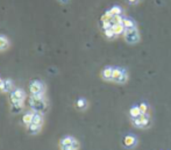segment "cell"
Returning a JSON list of instances; mask_svg holds the SVG:
<instances>
[{
    "mask_svg": "<svg viewBox=\"0 0 171 150\" xmlns=\"http://www.w3.org/2000/svg\"><path fill=\"white\" fill-rule=\"evenodd\" d=\"M125 41L128 44H136L141 40V35L137 28L133 29H125V34H123Z\"/></svg>",
    "mask_w": 171,
    "mask_h": 150,
    "instance_id": "3",
    "label": "cell"
},
{
    "mask_svg": "<svg viewBox=\"0 0 171 150\" xmlns=\"http://www.w3.org/2000/svg\"><path fill=\"white\" fill-rule=\"evenodd\" d=\"M129 4H132V5H136V4H138L141 0H127Z\"/></svg>",
    "mask_w": 171,
    "mask_h": 150,
    "instance_id": "24",
    "label": "cell"
},
{
    "mask_svg": "<svg viewBox=\"0 0 171 150\" xmlns=\"http://www.w3.org/2000/svg\"><path fill=\"white\" fill-rule=\"evenodd\" d=\"M104 34H105V36L107 37L108 40H112V39H115V37H117V35H115L114 32L112 30V28L107 29V30H104Z\"/></svg>",
    "mask_w": 171,
    "mask_h": 150,
    "instance_id": "20",
    "label": "cell"
},
{
    "mask_svg": "<svg viewBox=\"0 0 171 150\" xmlns=\"http://www.w3.org/2000/svg\"><path fill=\"white\" fill-rule=\"evenodd\" d=\"M7 47H8V40L5 36L0 35V50L7 48Z\"/></svg>",
    "mask_w": 171,
    "mask_h": 150,
    "instance_id": "19",
    "label": "cell"
},
{
    "mask_svg": "<svg viewBox=\"0 0 171 150\" xmlns=\"http://www.w3.org/2000/svg\"><path fill=\"white\" fill-rule=\"evenodd\" d=\"M138 107H140L142 114H149V112H150V106L147 101H141L138 104Z\"/></svg>",
    "mask_w": 171,
    "mask_h": 150,
    "instance_id": "14",
    "label": "cell"
},
{
    "mask_svg": "<svg viewBox=\"0 0 171 150\" xmlns=\"http://www.w3.org/2000/svg\"><path fill=\"white\" fill-rule=\"evenodd\" d=\"M75 141V138L71 137V136H66V137L62 138L61 140V146L62 147H68V146H71Z\"/></svg>",
    "mask_w": 171,
    "mask_h": 150,
    "instance_id": "17",
    "label": "cell"
},
{
    "mask_svg": "<svg viewBox=\"0 0 171 150\" xmlns=\"http://www.w3.org/2000/svg\"><path fill=\"white\" fill-rule=\"evenodd\" d=\"M132 125L137 129H147L151 126V115L149 114H141L138 118L132 120Z\"/></svg>",
    "mask_w": 171,
    "mask_h": 150,
    "instance_id": "2",
    "label": "cell"
},
{
    "mask_svg": "<svg viewBox=\"0 0 171 150\" xmlns=\"http://www.w3.org/2000/svg\"><path fill=\"white\" fill-rule=\"evenodd\" d=\"M58 1H60V3H62V4H66L69 0H58Z\"/></svg>",
    "mask_w": 171,
    "mask_h": 150,
    "instance_id": "25",
    "label": "cell"
},
{
    "mask_svg": "<svg viewBox=\"0 0 171 150\" xmlns=\"http://www.w3.org/2000/svg\"><path fill=\"white\" fill-rule=\"evenodd\" d=\"M112 30L114 32V34L119 36V35H123L125 34V27L121 23H114L112 26Z\"/></svg>",
    "mask_w": 171,
    "mask_h": 150,
    "instance_id": "11",
    "label": "cell"
},
{
    "mask_svg": "<svg viewBox=\"0 0 171 150\" xmlns=\"http://www.w3.org/2000/svg\"><path fill=\"white\" fill-rule=\"evenodd\" d=\"M138 143V137L136 135L132 134V133H128L123 136L122 138V147L125 148V149H134L135 147L137 146Z\"/></svg>",
    "mask_w": 171,
    "mask_h": 150,
    "instance_id": "4",
    "label": "cell"
},
{
    "mask_svg": "<svg viewBox=\"0 0 171 150\" xmlns=\"http://www.w3.org/2000/svg\"><path fill=\"white\" fill-rule=\"evenodd\" d=\"M34 115H35V113H34V112H30V113L24 114L23 116H22V122H23L26 126H30V125L33 123V119H34Z\"/></svg>",
    "mask_w": 171,
    "mask_h": 150,
    "instance_id": "13",
    "label": "cell"
},
{
    "mask_svg": "<svg viewBox=\"0 0 171 150\" xmlns=\"http://www.w3.org/2000/svg\"><path fill=\"white\" fill-rule=\"evenodd\" d=\"M111 13L113 14V16L115 15H122V13H123V9H122L121 6H119V5H114L112 7L110 8Z\"/></svg>",
    "mask_w": 171,
    "mask_h": 150,
    "instance_id": "15",
    "label": "cell"
},
{
    "mask_svg": "<svg viewBox=\"0 0 171 150\" xmlns=\"http://www.w3.org/2000/svg\"><path fill=\"white\" fill-rule=\"evenodd\" d=\"M29 105L32 107L33 110L37 111V112H44L47 110V102L43 100V99H41V100H36V99H34L33 97L29 98Z\"/></svg>",
    "mask_w": 171,
    "mask_h": 150,
    "instance_id": "6",
    "label": "cell"
},
{
    "mask_svg": "<svg viewBox=\"0 0 171 150\" xmlns=\"http://www.w3.org/2000/svg\"><path fill=\"white\" fill-rule=\"evenodd\" d=\"M22 106L23 105H12V112L13 113H19L22 110Z\"/></svg>",
    "mask_w": 171,
    "mask_h": 150,
    "instance_id": "23",
    "label": "cell"
},
{
    "mask_svg": "<svg viewBox=\"0 0 171 150\" xmlns=\"http://www.w3.org/2000/svg\"><path fill=\"white\" fill-rule=\"evenodd\" d=\"M23 98H24V92L22 90L18 89L13 91L9 99H11L12 105H23Z\"/></svg>",
    "mask_w": 171,
    "mask_h": 150,
    "instance_id": "5",
    "label": "cell"
},
{
    "mask_svg": "<svg viewBox=\"0 0 171 150\" xmlns=\"http://www.w3.org/2000/svg\"><path fill=\"white\" fill-rule=\"evenodd\" d=\"M122 26L125 27V29L137 28V27H136V21H135L134 19H132V18H128V16H123Z\"/></svg>",
    "mask_w": 171,
    "mask_h": 150,
    "instance_id": "9",
    "label": "cell"
},
{
    "mask_svg": "<svg viewBox=\"0 0 171 150\" xmlns=\"http://www.w3.org/2000/svg\"><path fill=\"white\" fill-rule=\"evenodd\" d=\"M141 114H142V113H141V110H140L138 105H133L129 108V116H130L132 120H133V119L138 118Z\"/></svg>",
    "mask_w": 171,
    "mask_h": 150,
    "instance_id": "10",
    "label": "cell"
},
{
    "mask_svg": "<svg viewBox=\"0 0 171 150\" xmlns=\"http://www.w3.org/2000/svg\"><path fill=\"white\" fill-rule=\"evenodd\" d=\"M33 123H34V125H37V126H41V123H42V116H41L40 114H35V115H34Z\"/></svg>",
    "mask_w": 171,
    "mask_h": 150,
    "instance_id": "22",
    "label": "cell"
},
{
    "mask_svg": "<svg viewBox=\"0 0 171 150\" xmlns=\"http://www.w3.org/2000/svg\"><path fill=\"white\" fill-rule=\"evenodd\" d=\"M12 89V80L11 79H6V80H3L1 84H0V91L1 92H7Z\"/></svg>",
    "mask_w": 171,
    "mask_h": 150,
    "instance_id": "12",
    "label": "cell"
},
{
    "mask_svg": "<svg viewBox=\"0 0 171 150\" xmlns=\"http://www.w3.org/2000/svg\"><path fill=\"white\" fill-rule=\"evenodd\" d=\"M39 130H40V126H37V125L32 123L30 126H28V132L30 134H35V133H37Z\"/></svg>",
    "mask_w": 171,
    "mask_h": 150,
    "instance_id": "21",
    "label": "cell"
},
{
    "mask_svg": "<svg viewBox=\"0 0 171 150\" xmlns=\"http://www.w3.org/2000/svg\"><path fill=\"white\" fill-rule=\"evenodd\" d=\"M112 76H113V66L107 65L101 70V78L106 81L112 80Z\"/></svg>",
    "mask_w": 171,
    "mask_h": 150,
    "instance_id": "8",
    "label": "cell"
},
{
    "mask_svg": "<svg viewBox=\"0 0 171 150\" xmlns=\"http://www.w3.org/2000/svg\"><path fill=\"white\" fill-rule=\"evenodd\" d=\"M78 149H79V143H78L77 140H75L71 146L62 147V150H78Z\"/></svg>",
    "mask_w": 171,
    "mask_h": 150,
    "instance_id": "18",
    "label": "cell"
},
{
    "mask_svg": "<svg viewBox=\"0 0 171 150\" xmlns=\"http://www.w3.org/2000/svg\"><path fill=\"white\" fill-rule=\"evenodd\" d=\"M128 80V72L125 68L121 66H113V76L112 81L117 84H126Z\"/></svg>",
    "mask_w": 171,
    "mask_h": 150,
    "instance_id": "1",
    "label": "cell"
},
{
    "mask_svg": "<svg viewBox=\"0 0 171 150\" xmlns=\"http://www.w3.org/2000/svg\"><path fill=\"white\" fill-rule=\"evenodd\" d=\"M1 81H3V79H1V78H0V84H1Z\"/></svg>",
    "mask_w": 171,
    "mask_h": 150,
    "instance_id": "26",
    "label": "cell"
},
{
    "mask_svg": "<svg viewBox=\"0 0 171 150\" xmlns=\"http://www.w3.org/2000/svg\"><path fill=\"white\" fill-rule=\"evenodd\" d=\"M76 106H77V108H79V110H85L86 107H87V101H86V99H84V98H79L77 101H76Z\"/></svg>",
    "mask_w": 171,
    "mask_h": 150,
    "instance_id": "16",
    "label": "cell"
},
{
    "mask_svg": "<svg viewBox=\"0 0 171 150\" xmlns=\"http://www.w3.org/2000/svg\"><path fill=\"white\" fill-rule=\"evenodd\" d=\"M29 91H30L32 96L43 93V85H42V83L39 80H33L29 84Z\"/></svg>",
    "mask_w": 171,
    "mask_h": 150,
    "instance_id": "7",
    "label": "cell"
}]
</instances>
